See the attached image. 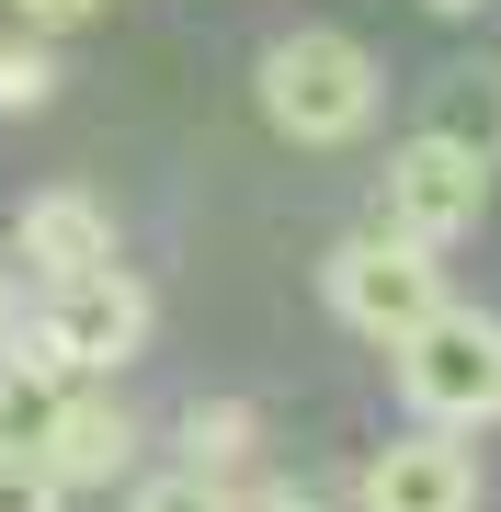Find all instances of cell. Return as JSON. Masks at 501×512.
<instances>
[{"label":"cell","mask_w":501,"mask_h":512,"mask_svg":"<svg viewBox=\"0 0 501 512\" xmlns=\"http://www.w3.org/2000/svg\"><path fill=\"white\" fill-rule=\"evenodd\" d=\"M251 92H262V114H274V137H297V148H342V137L376 126L388 80H376V57L353 46V35L308 23V35H274V46H262Z\"/></svg>","instance_id":"cell-1"},{"label":"cell","mask_w":501,"mask_h":512,"mask_svg":"<svg viewBox=\"0 0 501 512\" xmlns=\"http://www.w3.org/2000/svg\"><path fill=\"white\" fill-rule=\"evenodd\" d=\"M137 342H149V285H137L126 262H92V274L35 285V330H23L35 365H57V376H114ZM23 353H12V365H23Z\"/></svg>","instance_id":"cell-2"},{"label":"cell","mask_w":501,"mask_h":512,"mask_svg":"<svg viewBox=\"0 0 501 512\" xmlns=\"http://www.w3.org/2000/svg\"><path fill=\"white\" fill-rule=\"evenodd\" d=\"M399 353V399L422 410V421H501V319H479V308H433L410 342H388Z\"/></svg>","instance_id":"cell-3"},{"label":"cell","mask_w":501,"mask_h":512,"mask_svg":"<svg viewBox=\"0 0 501 512\" xmlns=\"http://www.w3.org/2000/svg\"><path fill=\"white\" fill-rule=\"evenodd\" d=\"M331 308L365 330V342H410V330H422L433 308H456V296H445L433 239L376 228V239H342V251H331Z\"/></svg>","instance_id":"cell-4"},{"label":"cell","mask_w":501,"mask_h":512,"mask_svg":"<svg viewBox=\"0 0 501 512\" xmlns=\"http://www.w3.org/2000/svg\"><path fill=\"white\" fill-rule=\"evenodd\" d=\"M376 194H388V228H410V239H433V251H445V239H467V228L490 217V160L422 126V137L388 160V183H376Z\"/></svg>","instance_id":"cell-5"},{"label":"cell","mask_w":501,"mask_h":512,"mask_svg":"<svg viewBox=\"0 0 501 512\" xmlns=\"http://www.w3.org/2000/svg\"><path fill=\"white\" fill-rule=\"evenodd\" d=\"M353 501H376V512H467V501H479V456L456 444V421H433V433H399L388 456H365Z\"/></svg>","instance_id":"cell-6"},{"label":"cell","mask_w":501,"mask_h":512,"mask_svg":"<svg viewBox=\"0 0 501 512\" xmlns=\"http://www.w3.org/2000/svg\"><path fill=\"white\" fill-rule=\"evenodd\" d=\"M12 262H23L35 285H57V274H92V262H126V251H114V217H103V194H80V183H46V194L12 217Z\"/></svg>","instance_id":"cell-7"},{"label":"cell","mask_w":501,"mask_h":512,"mask_svg":"<svg viewBox=\"0 0 501 512\" xmlns=\"http://www.w3.org/2000/svg\"><path fill=\"white\" fill-rule=\"evenodd\" d=\"M46 467H57V490H114V478L137 467V410L80 376L69 410H57V433H46Z\"/></svg>","instance_id":"cell-8"},{"label":"cell","mask_w":501,"mask_h":512,"mask_svg":"<svg viewBox=\"0 0 501 512\" xmlns=\"http://www.w3.org/2000/svg\"><path fill=\"white\" fill-rule=\"evenodd\" d=\"M422 126L456 137V148H479V160H501V57H456V69L433 80Z\"/></svg>","instance_id":"cell-9"},{"label":"cell","mask_w":501,"mask_h":512,"mask_svg":"<svg viewBox=\"0 0 501 512\" xmlns=\"http://www.w3.org/2000/svg\"><path fill=\"white\" fill-rule=\"evenodd\" d=\"M183 467H194V478H217V501H240L251 410H240V399H194V410H183Z\"/></svg>","instance_id":"cell-10"},{"label":"cell","mask_w":501,"mask_h":512,"mask_svg":"<svg viewBox=\"0 0 501 512\" xmlns=\"http://www.w3.org/2000/svg\"><path fill=\"white\" fill-rule=\"evenodd\" d=\"M46 103H57V57L23 23V35H0V114H46Z\"/></svg>","instance_id":"cell-11"},{"label":"cell","mask_w":501,"mask_h":512,"mask_svg":"<svg viewBox=\"0 0 501 512\" xmlns=\"http://www.w3.org/2000/svg\"><path fill=\"white\" fill-rule=\"evenodd\" d=\"M103 0H12V23H35V35H80Z\"/></svg>","instance_id":"cell-12"},{"label":"cell","mask_w":501,"mask_h":512,"mask_svg":"<svg viewBox=\"0 0 501 512\" xmlns=\"http://www.w3.org/2000/svg\"><path fill=\"white\" fill-rule=\"evenodd\" d=\"M23 330H35V285H12V274H0V365L23 353Z\"/></svg>","instance_id":"cell-13"},{"label":"cell","mask_w":501,"mask_h":512,"mask_svg":"<svg viewBox=\"0 0 501 512\" xmlns=\"http://www.w3.org/2000/svg\"><path fill=\"white\" fill-rule=\"evenodd\" d=\"M433 12H479V0H433Z\"/></svg>","instance_id":"cell-14"}]
</instances>
